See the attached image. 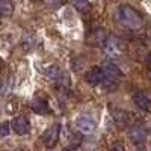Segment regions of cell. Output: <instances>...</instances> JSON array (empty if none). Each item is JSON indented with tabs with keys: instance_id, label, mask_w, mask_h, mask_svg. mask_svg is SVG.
Here are the masks:
<instances>
[{
	"instance_id": "1",
	"label": "cell",
	"mask_w": 151,
	"mask_h": 151,
	"mask_svg": "<svg viewBox=\"0 0 151 151\" xmlns=\"http://www.w3.org/2000/svg\"><path fill=\"white\" fill-rule=\"evenodd\" d=\"M118 20L124 27L132 30H139L144 27V18L134 8L129 5H121L118 8Z\"/></svg>"
},
{
	"instance_id": "2",
	"label": "cell",
	"mask_w": 151,
	"mask_h": 151,
	"mask_svg": "<svg viewBox=\"0 0 151 151\" xmlns=\"http://www.w3.org/2000/svg\"><path fill=\"white\" fill-rule=\"evenodd\" d=\"M103 50L112 58H116L124 53V42L116 36H107V40L103 45Z\"/></svg>"
},
{
	"instance_id": "3",
	"label": "cell",
	"mask_w": 151,
	"mask_h": 151,
	"mask_svg": "<svg viewBox=\"0 0 151 151\" xmlns=\"http://www.w3.org/2000/svg\"><path fill=\"white\" fill-rule=\"evenodd\" d=\"M45 76L48 79H52L60 85H64V86H68L70 85V76L64 71V70H60L59 67L56 65H50L45 68Z\"/></svg>"
},
{
	"instance_id": "4",
	"label": "cell",
	"mask_w": 151,
	"mask_h": 151,
	"mask_svg": "<svg viewBox=\"0 0 151 151\" xmlns=\"http://www.w3.org/2000/svg\"><path fill=\"white\" fill-rule=\"evenodd\" d=\"M76 127H77V130L82 134H92L95 132L97 124H95V121L91 116L82 115V116H79L77 119H76Z\"/></svg>"
},
{
	"instance_id": "5",
	"label": "cell",
	"mask_w": 151,
	"mask_h": 151,
	"mask_svg": "<svg viewBox=\"0 0 151 151\" xmlns=\"http://www.w3.org/2000/svg\"><path fill=\"white\" fill-rule=\"evenodd\" d=\"M59 133H60V125L59 124H55V125H52V127H48L42 134L44 145L47 148H53L59 141Z\"/></svg>"
},
{
	"instance_id": "6",
	"label": "cell",
	"mask_w": 151,
	"mask_h": 151,
	"mask_svg": "<svg viewBox=\"0 0 151 151\" xmlns=\"http://www.w3.org/2000/svg\"><path fill=\"white\" fill-rule=\"evenodd\" d=\"M11 127L18 136H24L30 132V122L26 116H15L11 122Z\"/></svg>"
},
{
	"instance_id": "7",
	"label": "cell",
	"mask_w": 151,
	"mask_h": 151,
	"mask_svg": "<svg viewBox=\"0 0 151 151\" xmlns=\"http://www.w3.org/2000/svg\"><path fill=\"white\" fill-rule=\"evenodd\" d=\"M100 68L103 70L104 76H107V77H110V79H115V80L122 79V76H124V74H122V71L116 67V64H113V62H110V60L103 62Z\"/></svg>"
},
{
	"instance_id": "8",
	"label": "cell",
	"mask_w": 151,
	"mask_h": 151,
	"mask_svg": "<svg viewBox=\"0 0 151 151\" xmlns=\"http://www.w3.org/2000/svg\"><path fill=\"white\" fill-rule=\"evenodd\" d=\"M133 101H134V104H136L137 109L145 110V112H151V98H150L145 92H142V91L134 92Z\"/></svg>"
},
{
	"instance_id": "9",
	"label": "cell",
	"mask_w": 151,
	"mask_h": 151,
	"mask_svg": "<svg viewBox=\"0 0 151 151\" xmlns=\"http://www.w3.org/2000/svg\"><path fill=\"white\" fill-rule=\"evenodd\" d=\"M85 79H86L88 83L92 85V86L101 85V82H103V79H104V73H103V70L100 68V67H95V68L89 70V71L85 74Z\"/></svg>"
},
{
	"instance_id": "10",
	"label": "cell",
	"mask_w": 151,
	"mask_h": 151,
	"mask_svg": "<svg viewBox=\"0 0 151 151\" xmlns=\"http://www.w3.org/2000/svg\"><path fill=\"white\" fill-rule=\"evenodd\" d=\"M107 40V32L104 29H95L91 35H89V44L92 45H100V47H103L104 42Z\"/></svg>"
},
{
	"instance_id": "11",
	"label": "cell",
	"mask_w": 151,
	"mask_h": 151,
	"mask_svg": "<svg viewBox=\"0 0 151 151\" xmlns=\"http://www.w3.org/2000/svg\"><path fill=\"white\" fill-rule=\"evenodd\" d=\"M129 137H130V141L133 144H141V142L145 141V137H147V130L144 127H141V125H136V127L130 129Z\"/></svg>"
},
{
	"instance_id": "12",
	"label": "cell",
	"mask_w": 151,
	"mask_h": 151,
	"mask_svg": "<svg viewBox=\"0 0 151 151\" xmlns=\"http://www.w3.org/2000/svg\"><path fill=\"white\" fill-rule=\"evenodd\" d=\"M32 110L36 112V113H41V115H47V113L52 112V109H50L48 103L45 98H41V97H36L33 101H32Z\"/></svg>"
},
{
	"instance_id": "13",
	"label": "cell",
	"mask_w": 151,
	"mask_h": 151,
	"mask_svg": "<svg viewBox=\"0 0 151 151\" xmlns=\"http://www.w3.org/2000/svg\"><path fill=\"white\" fill-rule=\"evenodd\" d=\"M14 12V5L11 0H0V17H9Z\"/></svg>"
},
{
	"instance_id": "14",
	"label": "cell",
	"mask_w": 151,
	"mask_h": 151,
	"mask_svg": "<svg viewBox=\"0 0 151 151\" xmlns=\"http://www.w3.org/2000/svg\"><path fill=\"white\" fill-rule=\"evenodd\" d=\"M112 115H113V118H115V121L119 124V125H125L129 122V118H130V115L127 112H124V110H112Z\"/></svg>"
},
{
	"instance_id": "15",
	"label": "cell",
	"mask_w": 151,
	"mask_h": 151,
	"mask_svg": "<svg viewBox=\"0 0 151 151\" xmlns=\"http://www.w3.org/2000/svg\"><path fill=\"white\" fill-rule=\"evenodd\" d=\"M71 2H73V5L77 8L79 11H83V9H86V8H89V5H91L92 0H71Z\"/></svg>"
},
{
	"instance_id": "16",
	"label": "cell",
	"mask_w": 151,
	"mask_h": 151,
	"mask_svg": "<svg viewBox=\"0 0 151 151\" xmlns=\"http://www.w3.org/2000/svg\"><path fill=\"white\" fill-rule=\"evenodd\" d=\"M9 130H11L9 122L0 124V139H2V137H5V136H8V134H9Z\"/></svg>"
},
{
	"instance_id": "17",
	"label": "cell",
	"mask_w": 151,
	"mask_h": 151,
	"mask_svg": "<svg viewBox=\"0 0 151 151\" xmlns=\"http://www.w3.org/2000/svg\"><path fill=\"white\" fill-rule=\"evenodd\" d=\"M112 151H124V147L121 142H115L112 145Z\"/></svg>"
},
{
	"instance_id": "18",
	"label": "cell",
	"mask_w": 151,
	"mask_h": 151,
	"mask_svg": "<svg viewBox=\"0 0 151 151\" xmlns=\"http://www.w3.org/2000/svg\"><path fill=\"white\" fill-rule=\"evenodd\" d=\"M147 62L151 64V52H148V55H147Z\"/></svg>"
},
{
	"instance_id": "19",
	"label": "cell",
	"mask_w": 151,
	"mask_h": 151,
	"mask_svg": "<svg viewBox=\"0 0 151 151\" xmlns=\"http://www.w3.org/2000/svg\"><path fill=\"white\" fill-rule=\"evenodd\" d=\"M64 151H76V150H74V148H70V147H68V148H65Z\"/></svg>"
},
{
	"instance_id": "20",
	"label": "cell",
	"mask_w": 151,
	"mask_h": 151,
	"mask_svg": "<svg viewBox=\"0 0 151 151\" xmlns=\"http://www.w3.org/2000/svg\"><path fill=\"white\" fill-rule=\"evenodd\" d=\"M44 2H47V3H53V2H56V0H44Z\"/></svg>"
},
{
	"instance_id": "21",
	"label": "cell",
	"mask_w": 151,
	"mask_h": 151,
	"mask_svg": "<svg viewBox=\"0 0 151 151\" xmlns=\"http://www.w3.org/2000/svg\"><path fill=\"white\" fill-rule=\"evenodd\" d=\"M2 68H3V60L0 59V70H2Z\"/></svg>"
},
{
	"instance_id": "22",
	"label": "cell",
	"mask_w": 151,
	"mask_h": 151,
	"mask_svg": "<svg viewBox=\"0 0 151 151\" xmlns=\"http://www.w3.org/2000/svg\"><path fill=\"white\" fill-rule=\"evenodd\" d=\"M148 77H150V79H151V68H150V70H148Z\"/></svg>"
},
{
	"instance_id": "23",
	"label": "cell",
	"mask_w": 151,
	"mask_h": 151,
	"mask_svg": "<svg viewBox=\"0 0 151 151\" xmlns=\"http://www.w3.org/2000/svg\"><path fill=\"white\" fill-rule=\"evenodd\" d=\"M0 88H2V85H0Z\"/></svg>"
}]
</instances>
